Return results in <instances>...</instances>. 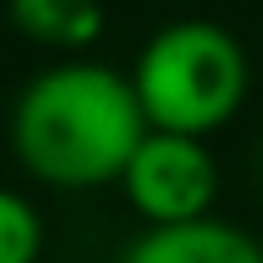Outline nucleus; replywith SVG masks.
I'll list each match as a JSON object with an SVG mask.
<instances>
[{"instance_id":"obj_4","label":"nucleus","mask_w":263,"mask_h":263,"mask_svg":"<svg viewBox=\"0 0 263 263\" xmlns=\"http://www.w3.org/2000/svg\"><path fill=\"white\" fill-rule=\"evenodd\" d=\"M129 263H263V242L222 222L212 212L181 217V222H145V232L124 248Z\"/></svg>"},{"instance_id":"obj_6","label":"nucleus","mask_w":263,"mask_h":263,"mask_svg":"<svg viewBox=\"0 0 263 263\" xmlns=\"http://www.w3.org/2000/svg\"><path fill=\"white\" fill-rule=\"evenodd\" d=\"M42 253V217L21 191L0 186V263H31Z\"/></svg>"},{"instance_id":"obj_3","label":"nucleus","mask_w":263,"mask_h":263,"mask_svg":"<svg viewBox=\"0 0 263 263\" xmlns=\"http://www.w3.org/2000/svg\"><path fill=\"white\" fill-rule=\"evenodd\" d=\"M124 201L145 222H181L196 212H212L217 201V155L206 150L201 135H181V129H145L140 145L129 150L119 181Z\"/></svg>"},{"instance_id":"obj_2","label":"nucleus","mask_w":263,"mask_h":263,"mask_svg":"<svg viewBox=\"0 0 263 263\" xmlns=\"http://www.w3.org/2000/svg\"><path fill=\"white\" fill-rule=\"evenodd\" d=\"M140 93V108L155 129H181V135H217L237 119L253 88V67L242 42L201 16L160 26L129 72Z\"/></svg>"},{"instance_id":"obj_5","label":"nucleus","mask_w":263,"mask_h":263,"mask_svg":"<svg viewBox=\"0 0 263 263\" xmlns=\"http://www.w3.org/2000/svg\"><path fill=\"white\" fill-rule=\"evenodd\" d=\"M11 26L47 52H88L103 36L98 0H11Z\"/></svg>"},{"instance_id":"obj_1","label":"nucleus","mask_w":263,"mask_h":263,"mask_svg":"<svg viewBox=\"0 0 263 263\" xmlns=\"http://www.w3.org/2000/svg\"><path fill=\"white\" fill-rule=\"evenodd\" d=\"M150 129L140 93L124 72L103 62L42 67L11 108V150L21 171L52 191L114 186L129 150Z\"/></svg>"}]
</instances>
